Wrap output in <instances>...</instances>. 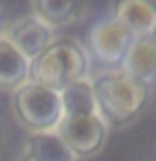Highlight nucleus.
<instances>
[{
	"instance_id": "nucleus-5",
	"label": "nucleus",
	"mask_w": 156,
	"mask_h": 161,
	"mask_svg": "<svg viewBox=\"0 0 156 161\" xmlns=\"http://www.w3.org/2000/svg\"><path fill=\"white\" fill-rule=\"evenodd\" d=\"M57 133L65 141L77 159L92 158L104 148L109 136V126L99 114L75 116L60 121Z\"/></svg>"
},
{
	"instance_id": "nucleus-11",
	"label": "nucleus",
	"mask_w": 156,
	"mask_h": 161,
	"mask_svg": "<svg viewBox=\"0 0 156 161\" xmlns=\"http://www.w3.org/2000/svg\"><path fill=\"white\" fill-rule=\"evenodd\" d=\"M87 3L82 2H54V0L32 2V14L52 29L77 22L87 14Z\"/></svg>"
},
{
	"instance_id": "nucleus-2",
	"label": "nucleus",
	"mask_w": 156,
	"mask_h": 161,
	"mask_svg": "<svg viewBox=\"0 0 156 161\" xmlns=\"http://www.w3.org/2000/svg\"><path fill=\"white\" fill-rule=\"evenodd\" d=\"M89 70L91 57L84 45L75 39L60 37L30 60L29 82L62 92L69 86L89 79Z\"/></svg>"
},
{
	"instance_id": "nucleus-13",
	"label": "nucleus",
	"mask_w": 156,
	"mask_h": 161,
	"mask_svg": "<svg viewBox=\"0 0 156 161\" xmlns=\"http://www.w3.org/2000/svg\"><path fill=\"white\" fill-rule=\"evenodd\" d=\"M8 29V22H7V14L3 12V8L0 7V37L2 35H5V32H7Z\"/></svg>"
},
{
	"instance_id": "nucleus-8",
	"label": "nucleus",
	"mask_w": 156,
	"mask_h": 161,
	"mask_svg": "<svg viewBox=\"0 0 156 161\" xmlns=\"http://www.w3.org/2000/svg\"><path fill=\"white\" fill-rule=\"evenodd\" d=\"M114 17L134 39L156 35V5L144 0H124L116 3Z\"/></svg>"
},
{
	"instance_id": "nucleus-7",
	"label": "nucleus",
	"mask_w": 156,
	"mask_h": 161,
	"mask_svg": "<svg viewBox=\"0 0 156 161\" xmlns=\"http://www.w3.org/2000/svg\"><path fill=\"white\" fill-rule=\"evenodd\" d=\"M121 70L148 86L156 82V35L134 39Z\"/></svg>"
},
{
	"instance_id": "nucleus-9",
	"label": "nucleus",
	"mask_w": 156,
	"mask_h": 161,
	"mask_svg": "<svg viewBox=\"0 0 156 161\" xmlns=\"http://www.w3.org/2000/svg\"><path fill=\"white\" fill-rule=\"evenodd\" d=\"M30 60L19 52V49L2 35L0 37V91H17L29 82Z\"/></svg>"
},
{
	"instance_id": "nucleus-4",
	"label": "nucleus",
	"mask_w": 156,
	"mask_h": 161,
	"mask_svg": "<svg viewBox=\"0 0 156 161\" xmlns=\"http://www.w3.org/2000/svg\"><path fill=\"white\" fill-rule=\"evenodd\" d=\"M133 34L114 15L92 24L86 37V50L89 57L103 64L106 70L121 69V64L133 44Z\"/></svg>"
},
{
	"instance_id": "nucleus-10",
	"label": "nucleus",
	"mask_w": 156,
	"mask_h": 161,
	"mask_svg": "<svg viewBox=\"0 0 156 161\" xmlns=\"http://www.w3.org/2000/svg\"><path fill=\"white\" fill-rule=\"evenodd\" d=\"M24 156L30 161H77L57 131L30 134Z\"/></svg>"
},
{
	"instance_id": "nucleus-3",
	"label": "nucleus",
	"mask_w": 156,
	"mask_h": 161,
	"mask_svg": "<svg viewBox=\"0 0 156 161\" xmlns=\"http://www.w3.org/2000/svg\"><path fill=\"white\" fill-rule=\"evenodd\" d=\"M12 111L30 134L57 131L64 119L60 92L35 82H25L12 92Z\"/></svg>"
},
{
	"instance_id": "nucleus-6",
	"label": "nucleus",
	"mask_w": 156,
	"mask_h": 161,
	"mask_svg": "<svg viewBox=\"0 0 156 161\" xmlns=\"http://www.w3.org/2000/svg\"><path fill=\"white\" fill-rule=\"evenodd\" d=\"M5 37L29 60L37 59L55 40L54 29L49 27L45 22H42L39 17H35L34 14L8 25Z\"/></svg>"
},
{
	"instance_id": "nucleus-12",
	"label": "nucleus",
	"mask_w": 156,
	"mask_h": 161,
	"mask_svg": "<svg viewBox=\"0 0 156 161\" xmlns=\"http://www.w3.org/2000/svg\"><path fill=\"white\" fill-rule=\"evenodd\" d=\"M60 101H62V109L65 118L98 114V104H96L91 77L65 87L60 92Z\"/></svg>"
},
{
	"instance_id": "nucleus-1",
	"label": "nucleus",
	"mask_w": 156,
	"mask_h": 161,
	"mask_svg": "<svg viewBox=\"0 0 156 161\" xmlns=\"http://www.w3.org/2000/svg\"><path fill=\"white\" fill-rule=\"evenodd\" d=\"M98 114L109 128H123L143 113L151 86L136 80L121 69L103 70L91 77Z\"/></svg>"
},
{
	"instance_id": "nucleus-14",
	"label": "nucleus",
	"mask_w": 156,
	"mask_h": 161,
	"mask_svg": "<svg viewBox=\"0 0 156 161\" xmlns=\"http://www.w3.org/2000/svg\"><path fill=\"white\" fill-rule=\"evenodd\" d=\"M19 161H30V159H27V158H25V156H22V158H20Z\"/></svg>"
}]
</instances>
